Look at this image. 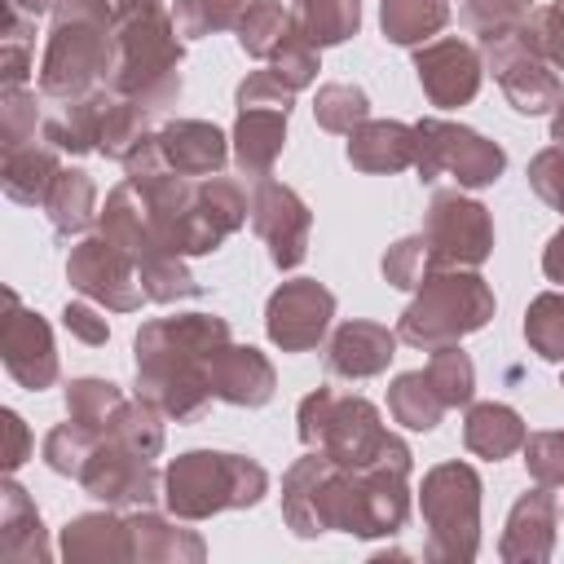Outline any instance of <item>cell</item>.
<instances>
[{
  "label": "cell",
  "instance_id": "cell-6",
  "mask_svg": "<svg viewBox=\"0 0 564 564\" xmlns=\"http://www.w3.org/2000/svg\"><path fill=\"white\" fill-rule=\"evenodd\" d=\"M295 423H300V441L308 449L326 454L330 463H339L348 471L370 467L401 441L383 427L379 410L366 397H339L335 388H313L300 401Z\"/></svg>",
  "mask_w": 564,
  "mask_h": 564
},
{
  "label": "cell",
  "instance_id": "cell-46",
  "mask_svg": "<svg viewBox=\"0 0 564 564\" xmlns=\"http://www.w3.org/2000/svg\"><path fill=\"white\" fill-rule=\"evenodd\" d=\"M97 441H101V436H97L93 427L66 419V423H57V427L44 436V463H48L57 476H75V480H79V471H84L88 454L97 449Z\"/></svg>",
  "mask_w": 564,
  "mask_h": 564
},
{
  "label": "cell",
  "instance_id": "cell-33",
  "mask_svg": "<svg viewBox=\"0 0 564 564\" xmlns=\"http://www.w3.org/2000/svg\"><path fill=\"white\" fill-rule=\"evenodd\" d=\"M445 22H449L445 0H379V26L401 48L427 44L436 31H445Z\"/></svg>",
  "mask_w": 564,
  "mask_h": 564
},
{
  "label": "cell",
  "instance_id": "cell-10",
  "mask_svg": "<svg viewBox=\"0 0 564 564\" xmlns=\"http://www.w3.org/2000/svg\"><path fill=\"white\" fill-rule=\"evenodd\" d=\"M419 150H414V172L419 181H441L454 176L458 189H485L502 176L507 154L498 141L480 137L467 123H449V119H419Z\"/></svg>",
  "mask_w": 564,
  "mask_h": 564
},
{
  "label": "cell",
  "instance_id": "cell-36",
  "mask_svg": "<svg viewBox=\"0 0 564 564\" xmlns=\"http://www.w3.org/2000/svg\"><path fill=\"white\" fill-rule=\"evenodd\" d=\"M291 31H295V13H291L282 0H256V4L242 13V22H238V48H242L247 57L269 62V57L278 53V44H282Z\"/></svg>",
  "mask_w": 564,
  "mask_h": 564
},
{
  "label": "cell",
  "instance_id": "cell-48",
  "mask_svg": "<svg viewBox=\"0 0 564 564\" xmlns=\"http://www.w3.org/2000/svg\"><path fill=\"white\" fill-rule=\"evenodd\" d=\"M432 273V260H427V238L423 234H410L401 242H392L383 251V278L401 291H419L423 278Z\"/></svg>",
  "mask_w": 564,
  "mask_h": 564
},
{
  "label": "cell",
  "instance_id": "cell-40",
  "mask_svg": "<svg viewBox=\"0 0 564 564\" xmlns=\"http://www.w3.org/2000/svg\"><path fill=\"white\" fill-rule=\"evenodd\" d=\"M524 339L542 361H564V291H542L529 300Z\"/></svg>",
  "mask_w": 564,
  "mask_h": 564
},
{
  "label": "cell",
  "instance_id": "cell-8",
  "mask_svg": "<svg viewBox=\"0 0 564 564\" xmlns=\"http://www.w3.org/2000/svg\"><path fill=\"white\" fill-rule=\"evenodd\" d=\"M410 467H414V454L405 441H397L370 467H357V471L344 467L339 502H335V529H344L352 538L401 533V524L410 516Z\"/></svg>",
  "mask_w": 564,
  "mask_h": 564
},
{
  "label": "cell",
  "instance_id": "cell-42",
  "mask_svg": "<svg viewBox=\"0 0 564 564\" xmlns=\"http://www.w3.org/2000/svg\"><path fill=\"white\" fill-rule=\"evenodd\" d=\"M313 119H317V128L348 137L352 128H361L370 119V97L357 84H322L313 97Z\"/></svg>",
  "mask_w": 564,
  "mask_h": 564
},
{
  "label": "cell",
  "instance_id": "cell-3",
  "mask_svg": "<svg viewBox=\"0 0 564 564\" xmlns=\"http://www.w3.org/2000/svg\"><path fill=\"white\" fill-rule=\"evenodd\" d=\"M115 4L110 0H62L40 62V97L66 101L110 84L115 70Z\"/></svg>",
  "mask_w": 564,
  "mask_h": 564
},
{
  "label": "cell",
  "instance_id": "cell-60",
  "mask_svg": "<svg viewBox=\"0 0 564 564\" xmlns=\"http://www.w3.org/2000/svg\"><path fill=\"white\" fill-rule=\"evenodd\" d=\"M110 4H119V0H110Z\"/></svg>",
  "mask_w": 564,
  "mask_h": 564
},
{
  "label": "cell",
  "instance_id": "cell-58",
  "mask_svg": "<svg viewBox=\"0 0 564 564\" xmlns=\"http://www.w3.org/2000/svg\"><path fill=\"white\" fill-rule=\"evenodd\" d=\"M551 141L564 145V97H560V106L551 110Z\"/></svg>",
  "mask_w": 564,
  "mask_h": 564
},
{
  "label": "cell",
  "instance_id": "cell-30",
  "mask_svg": "<svg viewBox=\"0 0 564 564\" xmlns=\"http://www.w3.org/2000/svg\"><path fill=\"white\" fill-rule=\"evenodd\" d=\"M62 172V150L53 141H26L18 150H4V163H0V189L22 203V207H44L53 181Z\"/></svg>",
  "mask_w": 564,
  "mask_h": 564
},
{
  "label": "cell",
  "instance_id": "cell-44",
  "mask_svg": "<svg viewBox=\"0 0 564 564\" xmlns=\"http://www.w3.org/2000/svg\"><path fill=\"white\" fill-rule=\"evenodd\" d=\"M427 379H432V388L441 392L445 405H471V392H476V366H471V357H467L458 344H441V348H432Z\"/></svg>",
  "mask_w": 564,
  "mask_h": 564
},
{
  "label": "cell",
  "instance_id": "cell-14",
  "mask_svg": "<svg viewBox=\"0 0 564 564\" xmlns=\"http://www.w3.org/2000/svg\"><path fill=\"white\" fill-rule=\"evenodd\" d=\"M251 229L269 247V260L286 273V269H300L304 256H308L313 212L291 185L264 176V181L251 185Z\"/></svg>",
  "mask_w": 564,
  "mask_h": 564
},
{
  "label": "cell",
  "instance_id": "cell-43",
  "mask_svg": "<svg viewBox=\"0 0 564 564\" xmlns=\"http://www.w3.org/2000/svg\"><path fill=\"white\" fill-rule=\"evenodd\" d=\"M137 278H141V291H145V300H154V304L194 300V295L203 291V286L194 282V273L185 269V256H176V251H163V256L145 260V264L137 269Z\"/></svg>",
  "mask_w": 564,
  "mask_h": 564
},
{
  "label": "cell",
  "instance_id": "cell-35",
  "mask_svg": "<svg viewBox=\"0 0 564 564\" xmlns=\"http://www.w3.org/2000/svg\"><path fill=\"white\" fill-rule=\"evenodd\" d=\"M361 26V0H300L295 9V31L313 48L344 44Z\"/></svg>",
  "mask_w": 564,
  "mask_h": 564
},
{
  "label": "cell",
  "instance_id": "cell-27",
  "mask_svg": "<svg viewBox=\"0 0 564 564\" xmlns=\"http://www.w3.org/2000/svg\"><path fill=\"white\" fill-rule=\"evenodd\" d=\"M0 555L4 564H44L53 555L44 538V520L31 494L13 476L0 485Z\"/></svg>",
  "mask_w": 564,
  "mask_h": 564
},
{
  "label": "cell",
  "instance_id": "cell-32",
  "mask_svg": "<svg viewBox=\"0 0 564 564\" xmlns=\"http://www.w3.org/2000/svg\"><path fill=\"white\" fill-rule=\"evenodd\" d=\"M44 212H48V220H53V229L62 238L84 234L101 216L97 212V185H93V176L84 167H62L57 181H53V189H48V198H44Z\"/></svg>",
  "mask_w": 564,
  "mask_h": 564
},
{
  "label": "cell",
  "instance_id": "cell-15",
  "mask_svg": "<svg viewBox=\"0 0 564 564\" xmlns=\"http://www.w3.org/2000/svg\"><path fill=\"white\" fill-rule=\"evenodd\" d=\"M330 317H335V295L317 278H291L264 304V330L282 352L317 348L326 339Z\"/></svg>",
  "mask_w": 564,
  "mask_h": 564
},
{
  "label": "cell",
  "instance_id": "cell-23",
  "mask_svg": "<svg viewBox=\"0 0 564 564\" xmlns=\"http://www.w3.org/2000/svg\"><path fill=\"white\" fill-rule=\"evenodd\" d=\"M97 225H101V234H106L137 269H141L145 260H154V256L167 251L163 238L154 234L150 212H145V203H141V194H137L132 181H123V185H115V189L106 194V207H101Z\"/></svg>",
  "mask_w": 564,
  "mask_h": 564
},
{
  "label": "cell",
  "instance_id": "cell-16",
  "mask_svg": "<svg viewBox=\"0 0 564 564\" xmlns=\"http://www.w3.org/2000/svg\"><path fill=\"white\" fill-rule=\"evenodd\" d=\"M339 480L344 467L330 463L326 454H308L300 463L286 467L282 476V520L300 533V538H317L326 529H335V498H339Z\"/></svg>",
  "mask_w": 564,
  "mask_h": 564
},
{
  "label": "cell",
  "instance_id": "cell-28",
  "mask_svg": "<svg viewBox=\"0 0 564 564\" xmlns=\"http://www.w3.org/2000/svg\"><path fill=\"white\" fill-rule=\"evenodd\" d=\"M128 538H132V560L141 564H203L207 560V542L194 529H176L150 507H137L128 516Z\"/></svg>",
  "mask_w": 564,
  "mask_h": 564
},
{
  "label": "cell",
  "instance_id": "cell-22",
  "mask_svg": "<svg viewBox=\"0 0 564 564\" xmlns=\"http://www.w3.org/2000/svg\"><path fill=\"white\" fill-rule=\"evenodd\" d=\"M286 115L291 110H278V106H242L238 110L229 141H234V163L251 185L273 172V163L286 145Z\"/></svg>",
  "mask_w": 564,
  "mask_h": 564
},
{
  "label": "cell",
  "instance_id": "cell-51",
  "mask_svg": "<svg viewBox=\"0 0 564 564\" xmlns=\"http://www.w3.org/2000/svg\"><path fill=\"white\" fill-rule=\"evenodd\" d=\"M533 13V0H463V22L476 35H494L507 26H520Z\"/></svg>",
  "mask_w": 564,
  "mask_h": 564
},
{
  "label": "cell",
  "instance_id": "cell-11",
  "mask_svg": "<svg viewBox=\"0 0 564 564\" xmlns=\"http://www.w3.org/2000/svg\"><path fill=\"white\" fill-rule=\"evenodd\" d=\"M423 238L432 269H480L494 251L489 207L458 189H436L423 216Z\"/></svg>",
  "mask_w": 564,
  "mask_h": 564
},
{
  "label": "cell",
  "instance_id": "cell-55",
  "mask_svg": "<svg viewBox=\"0 0 564 564\" xmlns=\"http://www.w3.org/2000/svg\"><path fill=\"white\" fill-rule=\"evenodd\" d=\"M0 423H4V471L13 476V471L31 458V432H26L22 414H13V410H4Z\"/></svg>",
  "mask_w": 564,
  "mask_h": 564
},
{
  "label": "cell",
  "instance_id": "cell-2",
  "mask_svg": "<svg viewBox=\"0 0 564 564\" xmlns=\"http://www.w3.org/2000/svg\"><path fill=\"white\" fill-rule=\"evenodd\" d=\"M115 93L141 101L150 115H163L181 97V35L172 22V9L163 0H119L115 4Z\"/></svg>",
  "mask_w": 564,
  "mask_h": 564
},
{
  "label": "cell",
  "instance_id": "cell-49",
  "mask_svg": "<svg viewBox=\"0 0 564 564\" xmlns=\"http://www.w3.org/2000/svg\"><path fill=\"white\" fill-rule=\"evenodd\" d=\"M269 70L291 88V93H300V88H308L313 79H317V48L300 35V31H291L282 44H278V53L269 57Z\"/></svg>",
  "mask_w": 564,
  "mask_h": 564
},
{
  "label": "cell",
  "instance_id": "cell-59",
  "mask_svg": "<svg viewBox=\"0 0 564 564\" xmlns=\"http://www.w3.org/2000/svg\"><path fill=\"white\" fill-rule=\"evenodd\" d=\"M555 9H564V0H555Z\"/></svg>",
  "mask_w": 564,
  "mask_h": 564
},
{
  "label": "cell",
  "instance_id": "cell-26",
  "mask_svg": "<svg viewBox=\"0 0 564 564\" xmlns=\"http://www.w3.org/2000/svg\"><path fill=\"white\" fill-rule=\"evenodd\" d=\"M419 132L414 123L401 119H366L361 128L348 132V163L357 172H401L414 167Z\"/></svg>",
  "mask_w": 564,
  "mask_h": 564
},
{
  "label": "cell",
  "instance_id": "cell-17",
  "mask_svg": "<svg viewBox=\"0 0 564 564\" xmlns=\"http://www.w3.org/2000/svg\"><path fill=\"white\" fill-rule=\"evenodd\" d=\"M4 322H0V352H4V370L31 388L44 392L57 383V348H53V330L40 313L22 308V300L13 291H4Z\"/></svg>",
  "mask_w": 564,
  "mask_h": 564
},
{
  "label": "cell",
  "instance_id": "cell-7",
  "mask_svg": "<svg viewBox=\"0 0 564 564\" xmlns=\"http://www.w3.org/2000/svg\"><path fill=\"white\" fill-rule=\"evenodd\" d=\"M432 564H471L480 551V476L471 463H436L419 485Z\"/></svg>",
  "mask_w": 564,
  "mask_h": 564
},
{
  "label": "cell",
  "instance_id": "cell-25",
  "mask_svg": "<svg viewBox=\"0 0 564 564\" xmlns=\"http://www.w3.org/2000/svg\"><path fill=\"white\" fill-rule=\"evenodd\" d=\"M62 560H70V564L132 560L128 516H115V507H106V511H88V516L66 520V529H62Z\"/></svg>",
  "mask_w": 564,
  "mask_h": 564
},
{
  "label": "cell",
  "instance_id": "cell-53",
  "mask_svg": "<svg viewBox=\"0 0 564 564\" xmlns=\"http://www.w3.org/2000/svg\"><path fill=\"white\" fill-rule=\"evenodd\" d=\"M529 26H533V35H538L542 57L564 75V9H555V4L533 9V13H529Z\"/></svg>",
  "mask_w": 564,
  "mask_h": 564
},
{
  "label": "cell",
  "instance_id": "cell-38",
  "mask_svg": "<svg viewBox=\"0 0 564 564\" xmlns=\"http://www.w3.org/2000/svg\"><path fill=\"white\" fill-rule=\"evenodd\" d=\"M150 110L141 106V101H132V97H123V93H115L110 88V101H106V115H101V141H97V154H106V159H128V150L150 132Z\"/></svg>",
  "mask_w": 564,
  "mask_h": 564
},
{
  "label": "cell",
  "instance_id": "cell-54",
  "mask_svg": "<svg viewBox=\"0 0 564 564\" xmlns=\"http://www.w3.org/2000/svg\"><path fill=\"white\" fill-rule=\"evenodd\" d=\"M62 326L79 339V344H88V348H101L106 339H110V326H106V317L88 304V300H70L66 308H62Z\"/></svg>",
  "mask_w": 564,
  "mask_h": 564
},
{
  "label": "cell",
  "instance_id": "cell-56",
  "mask_svg": "<svg viewBox=\"0 0 564 564\" xmlns=\"http://www.w3.org/2000/svg\"><path fill=\"white\" fill-rule=\"evenodd\" d=\"M542 273L564 286V225L551 234V242H546V251H542Z\"/></svg>",
  "mask_w": 564,
  "mask_h": 564
},
{
  "label": "cell",
  "instance_id": "cell-50",
  "mask_svg": "<svg viewBox=\"0 0 564 564\" xmlns=\"http://www.w3.org/2000/svg\"><path fill=\"white\" fill-rule=\"evenodd\" d=\"M524 467L538 485L560 489L564 485V427L555 432H529L524 436Z\"/></svg>",
  "mask_w": 564,
  "mask_h": 564
},
{
  "label": "cell",
  "instance_id": "cell-52",
  "mask_svg": "<svg viewBox=\"0 0 564 564\" xmlns=\"http://www.w3.org/2000/svg\"><path fill=\"white\" fill-rule=\"evenodd\" d=\"M529 185L551 212H564V145H546L529 159Z\"/></svg>",
  "mask_w": 564,
  "mask_h": 564
},
{
  "label": "cell",
  "instance_id": "cell-9",
  "mask_svg": "<svg viewBox=\"0 0 564 564\" xmlns=\"http://www.w3.org/2000/svg\"><path fill=\"white\" fill-rule=\"evenodd\" d=\"M480 57H485V66L494 70L498 88L507 93V101H511L520 115H551V110L560 106V97H564L560 75H555V66L542 57L529 18H524L520 26L480 35Z\"/></svg>",
  "mask_w": 564,
  "mask_h": 564
},
{
  "label": "cell",
  "instance_id": "cell-20",
  "mask_svg": "<svg viewBox=\"0 0 564 564\" xmlns=\"http://www.w3.org/2000/svg\"><path fill=\"white\" fill-rule=\"evenodd\" d=\"M207 383H212V397H216V401L256 410V405H264V401L273 397L278 375H273V361H269L260 348H251V344H234V339H229V344L212 357V366H207Z\"/></svg>",
  "mask_w": 564,
  "mask_h": 564
},
{
  "label": "cell",
  "instance_id": "cell-24",
  "mask_svg": "<svg viewBox=\"0 0 564 564\" xmlns=\"http://www.w3.org/2000/svg\"><path fill=\"white\" fill-rule=\"evenodd\" d=\"M163 159L181 176H216L229 163V137L207 119H172L159 132Z\"/></svg>",
  "mask_w": 564,
  "mask_h": 564
},
{
  "label": "cell",
  "instance_id": "cell-41",
  "mask_svg": "<svg viewBox=\"0 0 564 564\" xmlns=\"http://www.w3.org/2000/svg\"><path fill=\"white\" fill-rule=\"evenodd\" d=\"M106 436H115L119 445H128L141 458H159L163 454V410L150 405V401H141V397L137 401H123V410L115 414V423H110Z\"/></svg>",
  "mask_w": 564,
  "mask_h": 564
},
{
  "label": "cell",
  "instance_id": "cell-13",
  "mask_svg": "<svg viewBox=\"0 0 564 564\" xmlns=\"http://www.w3.org/2000/svg\"><path fill=\"white\" fill-rule=\"evenodd\" d=\"M79 485L88 498H97L115 511H137V507H150L154 498H163V476L154 471V458L132 454L115 436L97 441V449L88 454V463L79 471Z\"/></svg>",
  "mask_w": 564,
  "mask_h": 564
},
{
  "label": "cell",
  "instance_id": "cell-21",
  "mask_svg": "<svg viewBox=\"0 0 564 564\" xmlns=\"http://www.w3.org/2000/svg\"><path fill=\"white\" fill-rule=\"evenodd\" d=\"M397 357V330L379 322H344L326 344V370L339 379H375Z\"/></svg>",
  "mask_w": 564,
  "mask_h": 564
},
{
  "label": "cell",
  "instance_id": "cell-45",
  "mask_svg": "<svg viewBox=\"0 0 564 564\" xmlns=\"http://www.w3.org/2000/svg\"><path fill=\"white\" fill-rule=\"evenodd\" d=\"M44 97L31 88H4L0 97V150H18L35 141V128H44Z\"/></svg>",
  "mask_w": 564,
  "mask_h": 564
},
{
  "label": "cell",
  "instance_id": "cell-37",
  "mask_svg": "<svg viewBox=\"0 0 564 564\" xmlns=\"http://www.w3.org/2000/svg\"><path fill=\"white\" fill-rule=\"evenodd\" d=\"M123 392H119V383H110V379H70L66 383V419H75V423H84V427H93L97 436H106L110 432V423H115V414L123 410Z\"/></svg>",
  "mask_w": 564,
  "mask_h": 564
},
{
  "label": "cell",
  "instance_id": "cell-29",
  "mask_svg": "<svg viewBox=\"0 0 564 564\" xmlns=\"http://www.w3.org/2000/svg\"><path fill=\"white\" fill-rule=\"evenodd\" d=\"M106 101H110V88H97V93H84V97H66V101H48L40 137L53 141L62 154H88V150H97Z\"/></svg>",
  "mask_w": 564,
  "mask_h": 564
},
{
  "label": "cell",
  "instance_id": "cell-57",
  "mask_svg": "<svg viewBox=\"0 0 564 564\" xmlns=\"http://www.w3.org/2000/svg\"><path fill=\"white\" fill-rule=\"evenodd\" d=\"M62 0H9V9H18V13H26V18H40V13H53Z\"/></svg>",
  "mask_w": 564,
  "mask_h": 564
},
{
  "label": "cell",
  "instance_id": "cell-47",
  "mask_svg": "<svg viewBox=\"0 0 564 564\" xmlns=\"http://www.w3.org/2000/svg\"><path fill=\"white\" fill-rule=\"evenodd\" d=\"M35 18L9 9L4 18V40H0V79L4 88H26L31 79V48H35Z\"/></svg>",
  "mask_w": 564,
  "mask_h": 564
},
{
  "label": "cell",
  "instance_id": "cell-19",
  "mask_svg": "<svg viewBox=\"0 0 564 564\" xmlns=\"http://www.w3.org/2000/svg\"><path fill=\"white\" fill-rule=\"evenodd\" d=\"M555 524H560V498L551 485H533L516 498L498 555L507 564H546L555 551Z\"/></svg>",
  "mask_w": 564,
  "mask_h": 564
},
{
  "label": "cell",
  "instance_id": "cell-4",
  "mask_svg": "<svg viewBox=\"0 0 564 564\" xmlns=\"http://www.w3.org/2000/svg\"><path fill=\"white\" fill-rule=\"evenodd\" d=\"M269 494V471L247 454L189 449L163 471V502L176 520H212L220 511L256 507Z\"/></svg>",
  "mask_w": 564,
  "mask_h": 564
},
{
  "label": "cell",
  "instance_id": "cell-1",
  "mask_svg": "<svg viewBox=\"0 0 564 564\" xmlns=\"http://www.w3.org/2000/svg\"><path fill=\"white\" fill-rule=\"evenodd\" d=\"M229 322L216 313L154 317L137 330V397L159 405L176 423H194L212 405L207 366L229 344Z\"/></svg>",
  "mask_w": 564,
  "mask_h": 564
},
{
  "label": "cell",
  "instance_id": "cell-5",
  "mask_svg": "<svg viewBox=\"0 0 564 564\" xmlns=\"http://www.w3.org/2000/svg\"><path fill=\"white\" fill-rule=\"evenodd\" d=\"M494 308H498L494 286L476 269H432L419 295L397 317V339L432 352L441 344H458L463 335L480 330L494 317Z\"/></svg>",
  "mask_w": 564,
  "mask_h": 564
},
{
  "label": "cell",
  "instance_id": "cell-39",
  "mask_svg": "<svg viewBox=\"0 0 564 564\" xmlns=\"http://www.w3.org/2000/svg\"><path fill=\"white\" fill-rule=\"evenodd\" d=\"M256 0H176L172 4V22L181 40H203L216 31H238L242 13Z\"/></svg>",
  "mask_w": 564,
  "mask_h": 564
},
{
  "label": "cell",
  "instance_id": "cell-34",
  "mask_svg": "<svg viewBox=\"0 0 564 564\" xmlns=\"http://www.w3.org/2000/svg\"><path fill=\"white\" fill-rule=\"evenodd\" d=\"M445 410H449V405H445L441 392L432 388L427 370H405V375H397L392 388H388V414H392L401 427H410V432H432Z\"/></svg>",
  "mask_w": 564,
  "mask_h": 564
},
{
  "label": "cell",
  "instance_id": "cell-31",
  "mask_svg": "<svg viewBox=\"0 0 564 564\" xmlns=\"http://www.w3.org/2000/svg\"><path fill=\"white\" fill-rule=\"evenodd\" d=\"M524 436H529L524 419L511 405H502V401H480L463 419V445L476 458H489V463L511 458L516 449H524Z\"/></svg>",
  "mask_w": 564,
  "mask_h": 564
},
{
  "label": "cell",
  "instance_id": "cell-18",
  "mask_svg": "<svg viewBox=\"0 0 564 564\" xmlns=\"http://www.w3.org/2000/svg\"><path fill=\"white\" fill-rule=\"evenodd\" d=\"M414 75L423 84V97L441 110L467 106L480 93V75H485V57L458 40V35H441L414 48Z\"/></svg>",
  "mask_w": 564,
  "mask_h": 564
},
{
  "label": "cell",
  "instance_id": "cell-12",
  "mask_svg": "<svg viewBox=\"0 0 564 564\" xmlns=\"http://www.w3.org/2000/svg\"><path fill=\"white\" fill-rule=\"evenodd\" d=\"M66 282H70L84 300L106 304L110 313H137L141 300H145L141 278H137V264H132L106 234L79 238V242L70 247Z\"/></svg>",
  "mask_w": 564,
  "mask_h": 564
}]
</instances>
